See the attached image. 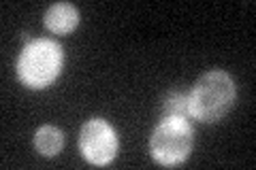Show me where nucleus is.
Segmentation results:
<instances>
[{"instance_id": "obj_6", "label": "nucleus", "mask_w": 256, "mask_h": 170, "mask_svg": "<svg viewBox=\"0 0 256 170\" xmlns=\"http://www.w3.org/2000/svg\"><path fill=\"white\" fill-rule=\"evenodd\" d=\"M34 147L36 151L45 158H54L58 156L64 147V134L60 128L56 126H43L38 128L36 134H34Z\"/></svg>"}, {"instance_id": "obj_1", "label": "nucleus", "mask_w": 256, "mask_h": 170, "mask_svg": "<svg viewBox=\"0 0 256 170\" xmlns=\"http://www.w3.org/2000/svg\"><path fill=\"white\" fill-rule=\"evenodd\" d=\"M235 98L237 87L233 77L224 70H210L196 81L188 96L190 117L203 124L220 121L235 104Z\"/></svg>"}, {"instance_id": "obj_5", "label": "nucleus", "mask_w": 256, "mask_h": 170, "mask_svg": "<svg viewBox=\"0 0 256 170\" xmlns=\"http://www.w3.org/2000/svg\"><path fill=\"white\" fill-rule=\"evenodd\" d=\"M79 23V11L77 6L68 2H58L52 4L45 13V26L56 34H68L73 32Z\"/></svg>"}, {"instance_id": "obj_3", "label": "nucleus", "mask_w": 256, "mask_h": 170, "mask_svg": "<svg viewBox=\"0 0 256 170\" xmlns=\"http://www.w3.org/2000/svg\"><path fill=\"white\" fill-rule=\"evenodd\" d=\"M192 128L182 117H164L150 139V153L158 164L178 166L186 162L192 151Z\"/></svg>"}, {"instance_id": "obj_2", "label": "nucleus", "mask_w": 256, "mask_h": 170, "mask_svg": "<svg viewBox=\"0 0 256 170\" xmlns=\"http://www.w3.org/2000/svg\"><path fill=\"white\" fill-rule=\"evenodd\" d=\"M62 49L50 38H36L24 47L18 60L20 81L30 90H43L52 85L62 70Z\"/></svg>"}, {"instance_id": "obj_4", "label": "nucleus", "mask_w": 256, "mask_h": 170, "mask_svg": "<svg viewBox=\"0 0 256 170\" xmlns=\"http://www.w3.org/2000/svg\"><path fill=\"white\" fill-rule=\"evenodd\" d=\"M79 151L94 166H105L118 153V134L105 119L86 121L79 132Z\"/></svg>"}, {"instance_id": "obj_7", "label": "nucleus", "mask_w": 256, "mask_h": 170, "mask_svg": "<svg viewBox=\"0 0 256 170\" xmlns=\"http://www.w3.org/2000/svg\"><path fill=\"white\" fill-rule=\"evenodd\" d=\"M164 115L166 117H182L186 119L190 117V107H188V96H184L180 92L171 94L164 100Z\"/></svg>"}]
</instances>
